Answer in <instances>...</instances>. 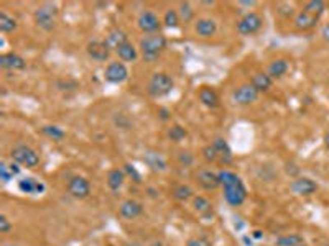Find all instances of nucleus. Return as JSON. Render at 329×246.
I'll return each mask as SVG.
<instances>
[{"label":"nucleus","instance_id":"f257e3e1","mask_svg":"<svg viewBox=\"0 0 329 246\" xmlns=\"http://www.w3.org/2000/svg\"><path fill=\"white\" fill-rule=\"evenodd\" d=\"M219 182L224 187V200L231 207H240L247 199V189L244 186L242 179L232 171H219Z\"/></svg>","mask_w":329,"mask_h":246},{"label":"nucleus","instance_id":"f03ea898","mask_svg":"<svg viewBox=\"0 0 329 246\" xmlns=\"http://www.w3.org/2000/svg\"><path fill=\"white\" fill-rule=\"evenodd\" d=\"M166 36L163 33H153L140 39V51L145 63H155L166 48Z\"/></svg>","mask_w":329,"mask_h":246},{"label":"nucleus","instance_id":"7ed1b4c3","mask_svg":"<svg viewBox=\"0 0 329 246\" xmlns=\"http://www.w3.org/2000/svg\"><path fill=\"white\" fill-rule=\"evenodd\" d=\"M174 87V82L171 76H168L166 72H155L149 80V86H147V92H149L152 97H165L168 95Z\"/></svg>","mask_w":329,"mask_h":246},{"label":"nucleus","instance_id":"20e7f679","mask_svg":"<svg viewBox=\"0 0 329 246\" xmlns=\"http://www.w3.org/2000/svg\"><path fill=\"white\" fill-rule=\"evenodd\" d=\"M12 161H15L20 166H23L26 169H35L40 164V154L33 148L26 145H17L10 151Z\"/></svg>","mask_w":329,"mask_h":246},{"label":"nucleus","instance_id":"39448f33","mask_svg":"<svg viewBox=\"0 0 329 246\" xmlns=\"http://www.w3.org/2000/svg\"><path fill=\"white\" fill-rule=\"evenodd\" d=\"M56 5L53 4H43L35 10V22L42 30L51 31L55 30L56 25Z\"/></svg>","mask_w":329,"mask_h":246},{"label":"nucleus","instance_id":"423d86ee","mask_svg":"<svg viewBox=\"0 0 329 246\" xmlns=\"http://www.w3.org/2000/svg\"><path fill=\"white\" fill-rule=\"evenodd\" d=\"M262 25H264V18H262L259 13L255 12H250L244 15L242 18L239 20L237 23V31L240 35H255L257 31H260Z\"/></svg>","mask_w":329,"mask_h":246},{"label":"nucleus","instance_id":"0eeeda50","mask_svg":"<svg viewBox=\"0 0 329 246\" xmlns=\"http://www.w3.org/2000/svg\"><path fill=\"white\" fill-rule=\"evenodd\" d=\"M137 25L143 33H147V35H153V33H158L160 28H162V20L158 18L155 12L143 10L137 18Z\"/></svg>","mask_w":329,"mask_h":246},{"label":"nucleus","instance_id":"6e6552de","mask_svg":"<svg viewBox=\"0 0 329 246\" xmlns=\"http://www.w3.org/2000/svg\"><path fill=\"white\" fill-rule=\"evenodd\" d=\"M104 77L107 82H111V84H122V82L129 79V69H127V66L124 63L114 61V63L107 64Z\"/></svg>","mask_w":329,"mask_h":246},{"label":"nucleus","instance_id":"1a4fd4ad","mask_svg":"<svg viewBox=\"0 0 329 246\" xmlns=\"http://www.w3.org/2000/svg\"><path fill=\"white\" fill-rule=\"evenodd\" d=\"M259 99V91L252 84H244L232 92V100L237 105H250Z\"/></svg>","mask_w":329,"mask_h":246},{"label":"nucleus","instance_id":"9d476101","mask_svg":"<svg viewBox=\"0 0 329 246\" xmlns=\"http://www.w3.org/2000/svg\"><path fill=\"white\" fill-rule=\"evenodd\" d=\"M68 190L75 199H79V200L87 199L91 194V182L83 176H75L69 179Z\"/></svg>","mask_w":329,"mask_h":246},{"label":"nucleus","instance_id":"9b49d317","mask_svg":"<svg viewBox=\"0 0 329 246\" xmlns=\"http://www.w3.org/2000/svg\"><path fill=\"white\" fill-rule=\"evenodd\" d=\"M291 192L298 197H310L318 190V184L314 182L310 177H297L293 182H291Z\"/></svg>","mask_w":329,"mask_h":246},{"label":"nucleus","instance_id":"f8f14e48","mask_svg":"<svg viewBox=\"0 0 329 246\" xmlns=\"http://www.w3.org/2000/svg\"><path fill=\"white\" fill-rule=\"evenodd\" d=\"M86 53H87V56H89L91 59H94V61H97V63H105V61L109 59V56H111V50L105 46L104 41H97V39L89 41V43H87Z\"/></svg>","mask_w":329,"mask_h":246},{"label":"nucleus","instance_id":"ddd939ff","mask_svg":"<svg viewBox=\"0 0 329 246\" xmlns=\"http://www.w3.org/2000/svg\"><path fill=\"white\" fill-rule=\"evenodd\" d=\"M119 214L122 218H125V220H135V218H138L143 214V203L138 200H133V199H127L120 203Z\"/></svg>","mask_w":329,"mask_h":246},{"label":"nucleus","instance_id":"4468645a","mask_svg":"<svg viewBox=\"0 0 329 246\" xmlns=\"http://www.w3.org/2000/svg\"><path fill=\"white\" fill-rule=\"evenodd\" d=\"M196 181L199 187L204 190H216L217 187H221L217 173H212L209 169H199L196 174Z\"/></svg>","mask_w":329,"mask_h":246},{"label":"nucleus","instance_id":"2eb2a0df","mask_svg":"<svg viewBox=\"0 0 329 246\" xmlns=\"http://www.w3.org/2000/svg\"><path fill=\"white\" fill-rule=\"evenodd\" d=\"M0 67L10 71H23L26 67V63L22 56H18L15 53H5L0 56Z\"/></svg>","mask_w":329,"mask_h":246},{"label":"nucleus","instance_id":"dca6fc26","mask_svg":"<svg viewBox=\"0 0 329 246\" xmlns=\"http://www.w3.org/2000/svg\"><path fill=\"white\" fill-rule=\"evenodd\" d=\"M18 189L22 190L23 194L38 195V194H43L46 187L42 181L35 179V177H23V179L18 181Z\"/></svg>","mask_w":329,"mask_h":246},{"label":"nucleus","instance_id":"f3484780","mask_svg":"<svg viewBox=\"0 0 329 246\" xmlns=\"http://www.w3.org/2000/svg\"><path fill=\"white\" fill-rule=\"evenodd\" d=\"M194 31H196L201 38H211L216 35L217 25L212 18H198L196 22H194Z\"/></svg>","mask_w":329,"mask_h":246},{"label":"nucleus","instance_id":"a211bd4d","mask_svg":"<svg viewBox=\"0 0 329 246\" xmlns=\"http://www.w3.org/2000/svg\"><path fill=\"white\" fill-rule=\"evenodd\" d=\"M318 20H319V17H314V15H311V13H306V12L301 10L297 13V17H295L293 25H295V28L300 30V31H308V30H311L316 26Z\"/></svg>","mask_w":329,"mask_h":246},{"label":"nucleus","instance_id":"6ab92c4d","mask_svg":"<svg viewBox=\"0 0 329 246\" xmlns=\"http://www.w3.org/2000/svg\"><path fill=\"white\" fill-rule=\"evenodd\" d=\"M212 146H214V149H216L219 162H223V164H231L232 162V159H234L232 149H231L229 145H227V141L224 138H216L212 141Z\"/></svg>","mask_w":329,"mask_h":246},{"label":"nucleus","instance_id":"aec40b11","mask_svg":"<svg viewBox=\"0 0 329 246\" xmlns=\"http://www.w3.org/2000/svg\"><path fill=\"white\" fill-rule=\"evenodd\" d=\"M127 41H129V39H127V35L122 30H112L109 35L105 36L104 43L111 51H117L120 46L127 43Z\"/></svg>","mask_w":329,"mask_h":246},{"label":"nucleus","instance_id":"412c9836","mask_svg":"<svg viewBox=\"0 0 329 246\" xmlns=\"http://www.w3.org/2000/svg\"><path fill=\"white\" fill-rule=\"evenodd\" d=\"M199 102L203 105H206L207 108H216L219 107V95L216 94V91L211 87H201V91L198 94Z\"/></svg>","mask_w":329,"mask_h":246},{"label":"nucleus","instance_id":"4be33fe9","mask_svg":"<svg viewBox=\"0 0 329 246\" xmlns=\"http://www.w3.org/2000/svg\"><path fill=\"white\" fill-rule=\"evenodd\" d=\"M288 67H290V64H288L286 59H275V61H272L270 64H268L267 74L272 79H280L288 72Z\"/></svg>","mask_w":329,"mask_h":246},{"label":"nucleus","instance_id":"5701e85b","mask_svg":"<svg viewBox=\"0 0 329 246\" xmlns=\"http://www.w3.org/2000/svg\"><path fill=\"white\" fill-rule=\"evenodd\" d=\"M124 181H125V173L122 169H111L109 174H107V186H109V189L114 190V192L122 189Z\"/></svg>","mask_w":329,"mask_h":246},{"label":"nucleus","instance_id":"b1692460","mask_svg":"<svg viewBox=\"0 0 329 246\" xmlns=\"http://www.w3.org/2000/svg\"><path fill=\"white\" fill-rule=\"evenodd\" d=\"M143 161L149 164V166H150L153 171H160V173H163V171L168 169V164H166L165 158H163V156L160 154V153H152V151L145 153Z\"/></svg>","mask_w":329,"mask_h":246},{"label":"nucleus","instance_id":"393cba45","mask_svg":"<svg viewBox=\"0 0 329 246\" xmlns=\"http://www.w3.org/2000/svg\"><path fill=\"white\" fill-rule=\"evenodd\" d=\"M116 53H117V56L120 58V61H124V63H132V61H135V59L138 58L137 48L133 46L130 41H127L125 45L120 46Z\"/></svg>","mask_w":329,"mask_h":246},{"label":"nucleus","instance_id":"a878e982","mask_svg":"<svg viewBox=\"0 0 329 246\" xmlns=\"http://www.w3.org/2000/svg\"><path fill=\"white\" fill-rule=\"evenodd\" d=\"M193 209L201 217H207L212 214V203L206 197H201V195L193 197Z\"/></svg>","mask_w":329,"mask_h":246},{"label":"nucleus","instance_id":"bb28decb","mask_svg":"<svg viewBox=\"0 0 329 246\" xmlns=\"http://www.w3.org/2000/svg\"><path fill=\"white\" fill-rule=\"evenodd\" d=\"M272 82H273V79L268 76L267 72H259V74H255V76L252 77L250 84H252L255 89H257L259 94H260V92H267L268 89L272 87Z\"/></svg>","mask_w":329,"mask_h":246},{"label":"nucleus","instance_id":"cd10ccee","mask_svg":"<svg viewBox=\"0 0 329 246\" xmlns=\"http://www.w3.org/2000/svg\"><path fill=\"white\" fill-rule=\"evenodd\" d=\"M300 244H305V238L297 233L281 235L275 240V246H300Z\"/></svg>","mask_w":329,"mask_h":246},{"label":"nucleus","instance_id":"c85d7f7f","mask_svg":"<svg viewBox=\"0 0 329 246\" xmlns=\"http://www.w3.org/2000/svg\"><path fill=\"white\" fill-rule=\"evenodd\" d=\"M171 194H173L174 199L179 200V202H186V200H190L194 197L193 189L190 186H186V184H178V186H174Z\"/></svg>","mask_w":329,"mask_h":246},{"label":"nucleus","instance_id":"c756f323","mask_svg":"<svg viewBox=\"0 0 329 246\" xmlns=\"http://www.w3.org/2000/svg\"><path fill=\"white\" fill-rule=\"evenodd\" d=\"M17 20L10 17L9 13H5V12H0V31L2 33H12V31H15L17 30Z\"/></svg>","mask_w":329,"mask_h":246},{"label":"nucleus","instance_id":"7c9ffc66","mask_svg":"<svg viewBox=\"0 0 329 246\" xmlns=\"http://www.w3.org/2000/svg\"><path fill=\"white\" fill-rule=\"evenodd\" d=\"M324 9H326V4L323 0H308L303 7V12L311 13L314 17H321V13L324 12Z\"/></svg>","mask_w":329,"mask_h":246},{"label":"nucleus","instance_id":"2f4dec72","mask_svg":"<svg viewBox=\"0 0 329 246\" xmlns=\"http://www.w3.org/2000/svg\"><path fill=\"white\" fill-rule=\"evenodd\" d=\"M42 133L46 135L48 138H51L53 141H61L64 136H66V132L63 128H59L56 125H45L42 128Z\"/></svg>","mask_w":329,"mask_h":246},{"label":"nucleus","instance_id":"473e14b6","mask_svg":"<svg viewBox=\"0 0 329 246\" xmlns=\"http://www.w3.org/2000/svg\"><path fill=\"white\" fill-rule=\"evenodd\" d=\"M178 15H179V20H183L185 23L193 22V18H194V10H193L191 4H188V2H181V4H179Z\"/></svg>","mask_w":329,"mask_h":246},{"label":"nucleus","instance_id":"72a5a7b5","mask_svg":"<svg viewBox=\"0 0 329 246\" xmlns=\"http://www.w3.org/2000/svg\"><path fill=\"white\" fill-rule=\"evenodd\" d=\"M179 22H181V20H179V15H178L176 10L170 9V10L165 12V15H163L165 26H168V28H176V26L179 25Z\"/></svg>","mask_w":329,"mask_h":246},{"label":"nucleus","instance_id":"f704fd0d","mask_svg":"<svg viewBox=\"0 0 329 246\" xmlns=\"http://www.w3.org/2000/svg\"><path fill=\"white\" fill-rule=\"evenodd\" d=\"M186 135L188 132L186 130L181 127V125H173L170 128V132H168V136H170V140L174 141V143H179V141H183L186 138Z\"/></svg>","mask_w":329,"mask_h":246},{"label":"nucleus","instance_id":"c9c22d12","mask_svg":"<svg viewBox=\"0 0 329 246\" xmlns=\"http://www.w3.org/2000/svg\"><path fill=\"white\" fill-rule=\"evenodd\" d=\"M13 177H15V176H13L12 169L9 166V162H5V161L0 162V179H2V182L4 184H9L13 179Z\"/></svg>","mask_w":329,"mask_h":246},{"label":"nucleus","instance_id":"e433bc0d","mask_svg":"<svg viewBox=\"0 0 329 246\" xmlns=\"http://www.w3.org/2000/svg\"><path fill=\"white\" fill-rule=\"evenodd\" d=\"M176 159H178V162L181 164V166L188 168V166H193V162H194V156H193L190 151H179L178 156H176Z\"/></svg>","mask_w":329,"mask_h":246},{"label":"nucleus","instance_id":"4c0bfd02","mask_svg":"<svg viewBox=\"0 0 329 246\" xmlns=\"http://www.w3.org/2000/svg\"><path fill=\"white\" fill-rule=\"evenodd\" d=\"M203 158L207 161V162H216L217 161V154H216V149H214L212 145H207L203 148Z\"/></svg>","mask_w":329,"mask_h":246},{"label":"nucleus","instance_id":"58836bf2","mask_svg":"<svg viewBox=\"0 0 329 246\" xmlns=\"http://www.w3.org/2000/svg\"><path fill=\"white\" fill-rule=\"evenodd\" d=\"M10 230H12V223H10L9 218L2 214L0 215V233L7 235V233H10Z\"/></svg>","mask_w":329,"mask_h":246},{"label":"nucleus","instance_id":"ea45409f","mask_svg":"<svg viewBox=\"0 0 329 246\" xmlns=\"http://www.w3.org/2000/svg\"><path fill=\"white\" fill-rule=\"evenodd\" d=\"M186 246H211V243L206 238H191V240H188Z\"/></svg>","mask_w":329,"mask_h":246},{"label":"nucleus","instance_id":"a19ab883","mask_svg":"<svg viewBox=\"0 0 329 246\" xmlns=\"http://www.w3.org/2000/svg\"><path fill=\"white\" fill-rule=\"evenodd\" d=\"M124 173H129L130 176H133V181L140 182V174L137 173L135 168H133L132 164H125V166H124Z\"/></svg>","mask_w":329,"mask_h":246},{"label":"nucleus","instance_id":"79ce46f5","mask_svg":"<svg viewBox=\"0 0 329 246\" xmlns=\"http://www.w3.org/2000/svg\"><path fill=\"white\" fill-rule=\"evenodd\" d=\"M321 36H323L324 41H327V43H329V23H326L323 28H321Z\"/></svg>","mask_w":329,"mask_h":246},{"label":"nucleus","instance_id":"37998d69","mask_svg":"<svg viewBox=\"0 0 329 246\" xmlns=\"http://www.w3.org/2000/svg\"><path fill=\"white\" fill-rule=\"evenodd\" d=\"M9 166H10V169H12V173H13V176H17V174L20 173V168H18V166H20V164H17L15 161H12V162L9 164Z\"/></svg>","mask_w":329,"mask_h":246},{"label":"nucleus","instance_id":"c03bdc74","mask_svg":"<svg viewBox=\"0 0 329 246\" xmlns=\"http://www.w3.org/2000/svg\"><path fill=\"white\" fill-rule=\"evenodd\" d=\"M160 113H162V115H160V117H162V120H168V118H170V112L165 110V108H160Z\"/></svg>","mask_w":329,"mask_h":246},{"label":"nucleus","instance_id":"a18cd8bd","mask_svg":"<svg viewBox=\"0 0 329 246\" xmlns=\"http://www.w3.org/2000/svg\"><path fill=\"white\" fill-rule=\"evenodd\" d=\"M253 238H255V240H260V238H262V231L260 230H255L253 231Z\"/></svg>","mask_w":329,"mask_h":246},{"label":"nucleus","instance_id":"49530a36","mask_svg":"<svg viewBox=\"0 0 329 246\" xmlns=\"http://www.w3.org/2000/svg\"><path fill=\"white\" fill-rule=\"evenodd\" d=\"M324 146H326V148L329 149V132H327V133L324 135Z\"/></svg>","mask_w":329,"mask_h":246},{"label":"nucleus","instance_id":"de8ad7c7","mask_svg":"<svg viewBox=\"0 0 329 246\" xmlns=\"http://www.w3.org/2000/svg\"><path fill=\"white\" fill-rule=\"evenodd\" d=\"M125 246H142V244H140V243H135V241H133V243H127Z\"/></svg>","mask_w":329,"mask_h":246},{"label":"nucleus","instance_id":"09e8293b","mask_svg":"<svg viewBox=\"0 0 329 246\" xmlns=\"http://www.w3.org/2000/svg\"><path fill=\"white\" fill-rule=\"evenodd\" d=\"M4 246H18V244H12V243H7V244H4Z\"/></svg>","mask_w":329,"mask_h":246},{"label":"nucleus","instance_id":"8fccbe9b","mask_svg":"<svg viewBox=\"0 0 329 246\" xmlns=\"http://www.w3.org/2000/svg\"><path fill=\"white\" fill-rule=\"evenodd\" d=\"M300 246H308V244H306V243H305V244H300Z\"/></svg>","mask_w":329,"mask_h":246}]
</instances>
